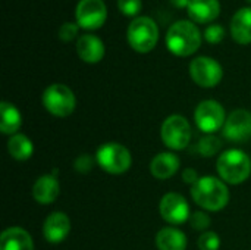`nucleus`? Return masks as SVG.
I'll list each match as a JSON object with an SVG mask.
<instances>
[{"mask_svg":"<svg viewBox=\"0 0 251 250\" xmlns=\"http://www.w3.org/2000/svg\"><path fill=\"white\" fill-rule=\"evenodd\" d=\"M76 24L84 29L100 28L107 18V9L103 0H79L75 10Z\"/></svg>","mask_w":251,"mask_h":250,"instance_id":"10","label":"nucleus"},{"mask_svg":"<svg viewBox=\"0 0 251 250\" xmlns=\"http://www.w3.org/2000/svg\"><path fill=\"white\" fill-rule=\"evenodd\" d=\"M96 162L99 167L113 175L126 172L132 165L131 152L119 143H104L96 153Z\"/></svg>","mask_w":251,"mask_h":250,"instance_id":"5","label":"nucleus"},{"mask_svg":"<svg viewBox=\"0 0 251 250\" xmlns=\"http://www.w3.org/2000/svg\"><path fill=\"white\" fill-rule=\"evenodd\" d=\"M160 137L169 149L184 150L191 141V125L182 115H171L162 124Z\"/></svg>","mask_w":251,"mask_h":250,"instance_id":"7","label":"nucleus"},{"mask_svg":"<svg viewBox=\"0 0 251 250\" xmlns=\"http://www.w3.org/2000/svg\"><path fill=\"white\" fill-rule=\"evenodd\" d=\"M162 218L172 225L184 224L190 220V205L179 193H168L162 197L159 206Z\"/></svg>","mask_w":251,"mask_h":250,"instance_id":"11","label":"nucleus"},{"mask_svg":"<svg viewBox=\"0 0 251 250\" xmlns=\"http://www.w3.org/2000/svg\"><path fill=\"white\" fill-rule=\"evenodd\" d=\"M7 150L13 159L26 161L34 153V144L26 136L16 133V134L10 136L9 141H7Z\"/></svg>","mask_w":251,"mask_h":250,"instance_id":"22","label":"nucleus"},{"mask_svg":"<svg viewBox=\"0 0 251 250\" xmlns=\"http://www.w3.org/2000/svg\"><path fill=\"white\" fill-rule=\"evenodd\" d=\"M126 40L135 52L149 53L159 41V27L149 16H137L128 27Z\"/></svg>","mask_w":251,"mask_h":250,"instance_id":"4","label":"nucleus"},{"mask_svg":"<svg viewBox=\"0 0 251 250\" xmlns=\"http://www.w3.org/2000/svg\"><path fill=\"white\" fill-rule=\"evenodd\" d=\"M71 233V220L63 212L50 214L43 225V234L49 243H60Z\"/></svg>","mask_w":251,"mask_h":250,"instance_id":"13","label":"nucleus"},{"mask_svg":"<svg viewBox=\"0 0 251 250\" xmlns=\"http://www.w3.org/2000/svg\"><path fill=\"white\" fill-rule=\"evenodd\" d=\"M194 119L197 127L204 134H215L221 128H224L226 122V115L224 106L216 100H203L196 112Z\"/></svg>","mask_w":251,"mask_h":250,"instance_id":"8","label":"nucleus"},{"mask_svg":"<svg viewBox=\"0 0 251 250\" xmlns=\"http://www.w3.org/2000/svg\"><path fill=\"white\" fill-rule=\"evenodd\" d=\"M231 35L238 44L251 43V7H241L231 21Z\"/></svg>","mask_w":251,"mask_h":250,"instance_id":"19","label":"nucleus"},{"mask_svg":"<svg viewBox=\"0 0 251 250\" xmlns=\"http://www.w3.org/2000/svg\"><path fill=\"white\" fill-rule=\"evenodd\" d=\"M0 250H34V243L28 231L21 227H10L1 233Z\"/></svg>","mask_w":251,"mask_h":250,"instance_id":"18","label":"nucleus"},{"mask_svg":"<svg viewBox=\"0 0 251 250\" xmlns=\"http://www.w3.org/2000/svg\"><path fill=\"white\" fill-rule=\"evenodd\" d=\"M76 52L81 60L87 63H97L104 56V44L94 34H84L76 41Z\"/></svg>","mask_w":251,"mask_h":250,"instance_id":"14","label":"nucleus"},{"mask_svg":"<svg viewBox=\"0 0 251 250\" xmlns=\"http://www.w3.org/2000/svg\"><path fill=\"white\" fill-rule=\"evenodd\" d=\"M0 113H1V119H0L1 133L9 134V136L16 134V131L21 128V124H22V116H21V112L18 111V108L9 102H1Z\"/></svg>","mask_w":251,"mask_h":250,"instance_id":"21","label":"nucleus"},{"mask_svg":"<svg viewBox=\"0 0 251 250\" xmlns=\"http://www.w3.org/2000/svg\"><path fill=\"white\" fill-rule=\"evenodd\" d=\"M43 105L47 112L57 118L69 116L76 106L74 91L65 84H51L43 93Z\"/></svg>","mask_w":251,"mask_h":250,"instance_id":"6","label":"nucleus"},{"mask_svg":"<svg viewBox=\"0 0 251 250\" xmlns=\"http://www.w3.org/2000/svg\"><path fill=\"white\" fill-rule=\"evenodd\" d=\"M94 167V158L88 153H84V155H79L74 164V168L76 172L79 174H87L93 169Z\"/></svg>","mask_w":251,"mask_h":250,"instance_id":"29","label":"nucleus"},{"mask_svg":"<svg viewBox=\"0 0 251 250\" xmlns=\"http://www.w3.org/2000/svg\"><path fill=\"white\" fill-rule=\"evenodd\" d=\"M224 37H225V29L218 24H212L204 29V38L210 44H219L224 40Z\"/></svg>","mask_w":251,"mask_h":250,"instance_id":"26","label":"nucleus"},{"mask_svg":"<svg viewBox=\"0 0 251 250\" xmlns=\"http://www.w3.org/2000/svg\"><path fill=\"white\" fill-rule=\"evenodd\" d=\"M166 46L175 56L187 57L200 49L201 34L191 21H176L168 29Z\"/></svg>","mask_w":251,"mask_h":250,"instance_id":"2","label":"nucleus"},{"mask_svg":"<svg viewBox=\"0 0 251 250\" xmlns=\"http://www.w3.org/2000/svg\"><path fill=\"white\" fill-rule=\"evenodd\" d=\"M210 222H212L210 217H209L206 212H203V211L194 212V214H191V217H190V224H191V227H193L194 230H199V231H206V230L210 227Z\"/></svg>","mask_w":251,"mask_h":250,"instance_id":"25","label":"nucleus"},{"mask_svg":"<svg viewBox=\"0 0 251 250\" xmlns=\"http://www.w3.org/2000/svg\"><path fill=\"white\" fill-rule=\"evenodd\" d=\"M190 1H191V0H171V3H172V4H174L175 7H178V9H184V7H188Z\"/></svg>","mask_w":251,"mask_h":250,"instance_id":"31","label":"nucleus"},{"mask_svg":"<svg viewBox=\"0 0 251 250\" xmlns=\"http://www.w3.org/2000/svg\"><path fill=\"white\" fill-rule=\"evenodd\" d=\"M78 31H79V25H78V24L65 22V24L59 28V38H60L63 43H69V41H72V40L78 35Z\"/></svg>","mask_w":251,"mask_h":250,"instance_id":"28","label":"nucleus"},{"mask_svg":"<svg viewBox=\"0 0 251 250\" xmlns=\"http://www.w3.org/2000/svg\"><path fill=\"white\" fill-rule=\"evenodd\" d=\"M216 168L222 181L228 184H241L250 177L251 159L240 149H229L219 156Z\"/></svg>","mask_w":251,"mask_h":250,"instance_id":"3","label":"nucleus"},{"mask_svg":"<svg viewBox=\"0 0 251 250\" xmlns=\"http://www.w3.org/2000/svg\"><path fill=\"white\" fill-rule=\"evenodd\" d=\"M181 161L179 158L172 152H163L153 158L150 164V172L157 180H168L176 174L179 169Z\"/></svg>","mask_w":251,"mask_h":250,"instance_id":"16","label":"nucleus"},{"mask_svg":"<svg viewBox=\"0 0 251 250\" xmlns=\"http://www.w3.org/2000/svg\"><path fill=\"white\" fill-rule=\"evenodd\" d=\"M187 10L194 22L209 24L219 16L221 3L219 0H191Z\"/></svg>","mask_w":251,"mask_h":250,"instance_id":"17","label":"nucleus"},{"mask_svg":"<svg viewBox=\"0 0 251 250\" xmlns=\"http://www.w3.org/2000/svg\"><path fill=\"white\" fill-rule=\"evenodd\" d=\"M224 137L232 143H246L251 139V113L246 109L231 112L224 125Z\"/></svg>","mask_w":251,"mask_h":250,"instance_id":"12","label":"nucleus"},{"mask_svg":"<svg viewBox=\"0 0 251 250\" xmlns=\"http://www.w3.org/2000/svg\"><path fill=\"white\" fill-rule=\"evenodd\" d=\"M193 200L204 211L218 212L229 202V190L221 178L206 175L191 187Z\"/></svg>","mask_w":251,"mask_h":250,"instance_id":"1","label":"nucleus"},{"mask_svg":"<svg viewBox=\"0 0 251 250\" xmlns=\"http://www.w3.org/2000/svg\"><path fill=\"white\" fill-rule=\"evenodd\" d=\"M221 147H222V141L215 134H206V136H203L199 140V143L196 144V150L203 158H212V156L218 155L219 150H221Z\"/></svg>","mask_w":251,"mask_h":250,"instance_id":"23","label":"nucleus"},{"mask_svg":"<svg viewBox=\"0 0 251 250\" xmlns=\"http://www.w3.org/2000/svg\"><path fill=\"white\" fill-rule=\"evenodd\" d=\"M60 193V184L54 175H41L32 186V197L40 205L53 203Z\"/></svg>","mask_w":251,"mask_h":250,"instance_id":"15","label":"nucleus"},{"mask_svg":"<svg viewBox=\"0 0 251 250\" xmlns=\"http://www.w3.org/2000/svg\"><path fill=\"white\" fill-rule=\"evenodd\" d=\"M247 1H250V3H251V0H247Z\"/></svg>","mask_w":251,"mask_h":250,"instance_id":"32","label":"nucleus"},{"mask_svg":"<svg viewBox=\"0 0 251 250\" xmlns=\"http://www.w3.org/2000/svg\"><path fill=\"white\" fill-rule=\"evenodd\" d=\"M156 246L159 250H185L187 237L175 227H165L156 236Z\"/></svg>","mask_w":251,"mask_h":250,"instance_id":"20","label":"nucleus"},{"mask_svg":"<svg viewBox=\"0 0 251 250\" xmlns=\"http://www.w3.org/2000/svg\"><path fill=\"white\" fill-rule=\"evenodd\" d=\"M190 75L197 85L212 88L221 83L224 69L218 60L207 56H199L190 63Z\"/></svg>","mask_w":251,"mask_h":250,"instance_id":"9","label":"nucleus"},{"mask_svg":"<svg viewBox=\"0 0 251 250\" xmlns=\"http://www.w3.org/2000/svg\"><path fill=\"white\" fill-rule=\"evenodd\" d=\"M199 249L200 250H219L221 248V239L215 231H204L199 242Z\"/></svg>","mask_w":251,"mask_h":250,"instance_id":"24","label":"nucleus"},{"mask_svg":"<svg viewBox=\"0 0 251 250\" xmlns=\"http://www.w3.org/2000/svg\"><path fill=\"white\" fill-rule=\"evenodd\" d=\"M182 178H184V183L185 184H190L191 187L200 180V177H199V174H197V171L196 169H193V168H187L184 172H182Z\"/></svg>","mask_w":251,"mask_h":250,"instance_id":"30","label":"nucleus"},{"mask_svg":"<svg viewBox=\"0 0 251 250\" xmlns=\"http://www.w3.org/2000/svg\"><path fill=\"white\" fill-rule=\"evenodd\" d=\"M141 0H118L119 10L126 16H135L141 10Z\"/></svg>","mask_w":251,"mask_h":250,"instance_id":"27","label":"nucleus"}]
</instances>
